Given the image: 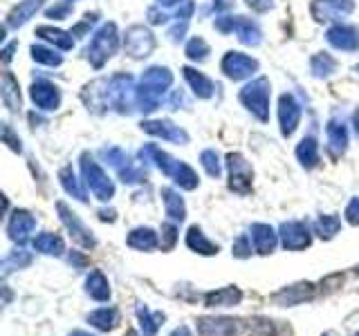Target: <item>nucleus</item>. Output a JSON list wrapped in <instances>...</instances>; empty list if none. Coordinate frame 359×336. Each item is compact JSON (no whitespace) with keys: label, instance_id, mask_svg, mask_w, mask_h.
<instances>
[{"label":"nucleus","instance_id":"3c124183","mask_svg":"<svg viewBox=\"0 0 359 336\" xmlns=\"http://www.w3.org/2000/svg\"><path fill=\"white\" fill-rule=\"evenodd\" d=\"M99 218L104 220V222H106V220H108V222H115V211H106V209H101V211H99Z\"/></svg>","mask_w":359,"mask_h":336},{"label":"nucleus","instance_id":"9d476101","mask_svg":"<svg viewBox=\"0 0 359 336\" xmlns=\"http://www.w3.org/2000/svg\"><path fill=\"white\" fill-rule=\"evenodd\" d=\"M123 48L133 56V59H146L153 48H155V38L153 34L142 27V25H133L126 29V38H123Z\"/></svg>","mask_w":359,"mask_h":336},{"label":"nucleus","instance_id":"c03bdc74","mask_svg":"<svg viewBox=\"0 0 359 336\" xmlns=\"http://www.w3.org/2000/svg\"><path fill=\"white\" fill-rule=\"evenodd\" d=\"M72 11V5L70 3H59L48 9V18H54V20H61V18H67V14Z\"/></svg>","mask_w":359,"mask_h":336},{"label":"nucleus","instance_id":"de8ad7c7","mask_svg":"<svg viewBox=\"0 0 359 336\" xmlns=\"http://www.w3.org/2000/svg\"><path fill=\"white\" fill-rule=\"evenodd\" d=\"M149 20L153 25H160V22H166V14H160L157 9H149Z\"/></svg>","mask_w":359,"mask_h":336},{"label":"nucleus","instance_id":"5fc2aeb1","mask_svg":"<svg viewBox=\"0 0 359 336\" xmlns=\"http://www.w3.org/2000/svg\"><path fill=\"white\" fill-rule=\"evenodd\" d=\"M70 336H93V334H88V332H81V330H76V332H72Z\"/></svg>","mask_w":359,"mask_h":336},{"label":"nucleus","instance_id":"4d7b16f0","mask_svg":"<svg viewBox=\"0 0 359 336\" xmlns=\"http://www.w3.org/2000/svg\"><path fill=\"white\" fill-rule=\"evenodd\" d=\"M323 336H337V334H334V332H325Z\"/></svg>","mask_w":359,"mask_h":336},{"label":"nucleus","instance_id":"f3484780","mask_svg":"<svg viewBox=\"0 0 359 336\" xmlns=\"http://www.w3.org/2000/svg\"><path fill=\"white\" fill-rule=\"evenodd\" d=\"M198 332H200V336H236L238 334V321H233V318H200Z\"/></svg>","mask_w":359,"mask_h":336},{"label":"nucleus","instance_id":"7ed1b4c3","mask_svg":"<svg viewBox=\"0 0 359 336\" xmlns=\"http://www.w3.org/2000/svg\"><path fill=\"white\" fill-rule=\"evenodd\" d=\"M117 48H119V38H117L115 22H106V25H101L95 31L93 41L88 45V61L95 67H101L117 52Z\"/></svg>","mask_w":359,"mask_h":336},{"label":"nucleus","instance_id":"dca6fc26","mask_svg":"<svg viewBox=\"0 0 359 336\" xmlns=\"http://www.w3.org/2000/svg\"><path fill=\"white\" fill-rule=\"evenodd\" d=\"M325 38L332 45V48L341 50V52H357L359 50V29L351 25H334Z\"/></svg>","mask_w":359,"mask_h":336},{"label":"nucleus","instance_id":"c756f323","mask_svg":"<svg viewBox=\"0 0 359 336\" xmlns=\"http://www.w3.org/2000/svg\"><path fill=\"white\" fill-rule=\"evenodd\" d=\"M34 249L41 251V253H48V255H61L65 251V244L56 233H41L34 238Z\"/></svg>","mask_w":359,"mask_h":336},{"label":"nucleus","instance_id":"a18cd8bd","mask_svg":"<svg viewBox=\"0 0 359 336\" xmlns=\"http://www.w3.org/2000/svg\"><path fill=\"white\" fill-rule=\"evenodd\" d=\"M346 220L351 222L353 227H357V224H359V197L348 202V206H346Z\"/></svg>","mask_w":359,"mask_h":336},{"label":"nucleus","instance_id":"49530a36","mask_svg":"<svg viewBox=\"0 0 359 336\" xmlns=\"http://www.w3.org/2000/svg\"><path fill=\"white\" fill-rule=\"evenodd\" d=\"M3 139H5V144L9 146L11 150L20 153V139H18V137H14V132H11V128H9V126H3Z\"/></svg>","mask_w":359,"mask_h":336},{"label":"nucleus","instance_id":"f704fd0d","mask_svg":"<svg viewBox=\"0 0 359 336\" xmlns=\"http://www.w3.org/2000/svg\"><path fill=\"white\" fill-rule=\"evenodd\" d=\"M59 179H61V184H63V188H65V193H70L72 197H76V200H81V202H86L88 200V195H86V188L81 186V182L76 179V175H74V171L70 166H65L63 171L59 173Z\"/></svg>","mask_w":359,"mask_h":336},{"label":"nucleus","instance_id":"a19ab883","mask_svg":"<svg viewBox=\"0 0 359 336\" xmlns=\"http://www.w3.org/2000/svg\"><path fill=\"white\" fill-rule=\"evenodd\" d=\"M187 56H189L191 61H205L207 56H209V45L202 41L200 36L191 38L189 45H187Z\"/></svg>","mask_w":359,"mask_h":336},{"label":"nucleus","instance_id":"4468645a","mask_svg":"<svg viewBox=\"0 0 359 336\" xmlns=\"http://www.w3.org/2000/svg\"><path fill=\"white\" fill-rule=\"evenodd\" d=\"M278 121H280V132L290 137L297 130L301 121V106L292 94H283L278 99Z\"/></svg>","mask_w":359,"mask_h":336},{"label":"nucleus","instance_id":"f8f14e48","mask_svg":"<svg viewBox=\"0 0 359 336\" xmlns=\"http://www.w3.org/2000/svg\"><path fill=\"white\" fill-rule=\"evenodd\" d=\"M258 70V63L252 56L241 54V52H227L222 59V72L227 74L233 81H243V78H250Z\"/></svg>","mask_w":359,"mask_h":336},{"label":"nucleus","instance_id":"603ef678","mask_svg":"<svg viewBox=\"0 0 359 336\" xmlns=\"http://www.w3.org/2000/svg\"><path fill=\"white\" fill-rule=\"evenodd\" d=\"M14 48H16V43H11V45H7V48L3 50V61H5V63L11 61V52H14Z\"/></svg>","mask_w":359,"mask_h":336},{"label":"nucleus","instance_id":"bb28decb","mask_svg":"<svg viewBox=\"0 0 359 336\" xmlns=\"http://www.w3.org/2000/svg\"><path fill=\"white\" fill-rule=\"evenodd\" d=\"M162 200H164V206H166V216L173 222H182L187 218L184 200L180 197L173 188H162Z\"/></svg>","mask_w":359,"mask_h":336},{"label":"nucleus","instance_id":"2f4dec72","mask_svg":"<svg viewBox=\"0 0 359 336\" xmlns=\"http://www.w3.org/2000/svg\"><path fill=\"white\" fill-rule=\"evenodd\" d=\"M297 157L306 168H314L319 164V144L314 137H306L297 146Z\"/></svg>","mask_w":359,"mask_h":336},{"label":"nucleus","instance_id":"9b49d317","mask_svg":"<svg viewBox=\"0 0 359 336\" xmlns=\"http://www.w3.org/2000/svg\"><path fill=\"white\" fill-rule=\"evenodd\" d=\"M355 3L353 0H314L310 11L314 20L328 22V20H339L348 14H353Z\"/></svg>","mask_w":359,"mask_h":336},{"label":"nucleus","instance_id":"0eeeda50","mask_svg":"<svg viewBox=\"0 0 359 336\" xmlns=\"http://www.w3.org/2000/svg\"><path fill=\"white\" fill-rule=\"evenodd\" d=\"M216 29L222 31V34L236 31L245 45H258V43H261V29L256 27V22H252L250 18H245V16L216 18Z\"/></svg>","mask_w":359,"mask_h":336},{"label":"nucleus","instance_id":"864d4df0","mask_svg":"<svg viewBox=\"0 0 359 336\" xmlns=\"http://www.w3.org/2000/svg\"><path fill=\"white\" fill-rule=\"evenodd\" d=\"M160 5H173V3H180V0H157Z\"/></svg>","mask_w":359,"mask_h":336},{"label":"nucleus","instance_id":"f03ea898","mask_svg":"<svg viewBox=\"0 0 359 336\" xmlns=\"http://www.w3.org/2000/svg\"><path fill=\"white\" fill-rule=\"evenodd\" d=\"M142 157H151V162H155V166L160 168V171L168 177H173V182L180 186V188H184V190H194L198 186V175L196 171L191 166H187L184 162H177L173 160L171 155L160 150L157 146H146V148H142L140 153Z\"/></svg>","mask_w":359,"mask_h":336},{"label":"nucleus","instance_id":"37998d69","mask_svg":"<svg viewBox=\"0 0 359 336\" xmlns=\"http://www.w3.org/2000/svg\"><path fill=\"white\" fill-rule=\"evenodd\" d=\"M233 255H238V258L252 255V244H250V238H247V235H241V238L233 242Z\"/></svg>","mask_w":359,"mask_h":336},{"label":"nucleus","instance_id":"7c9ffc66","mask_svg":"<svg viewBox=\"0 0 359 336\" xmlns=\"http://www.w3.org/2000/svg\"><path fill=\"white\" fill-rule=\"evenodd\" d=\"M325 130H328V144H330V148H332L337 155H339V153H346V148H348V130H346V126H344V121L332 119Z\"/></svg>","mask_w":359,"mask_h":336},{"label":"nucleus","instance_id":"a878e982","mask_svg":"<svg viewBox=\"0 0 359 336\" xmlns=\"http://www.w3.org/2000/svg\"><path fill=\"white\" fill-rule=\"evenodd\" d=\"M86 291L90 298H95L99 302H106L110 298V285L101 272H90V276L86 280Z\"/></svg>","mask_w":359,"mask_h":336},{"label":"nucleus","instance_id":"6e6552de","mask_svg":"<svg viewBox=\"0 0 359 336\" xmlns=\"http://www.w3.org/2000/svg\"><path fill=\"white\" fill-rule=\"evenodd\" d=\"M56 209H59L61 222L65 224V229L70 231L72 240H74L79 246H83V249H95V244H97L95 235H93V231H90L81 220H79L76 213L67 209L65 202H59V204H56Z\"/></svg>","mask_w":359,"mask_h":336},{"label":"nucleus","instance_id":"58836bf2","mask_svg":"<svg viewBox=\"0 0 359 336\" xmlns=\"http://www.w3.org/2000/svg\"><path fill=\"white\" fill-rule=\"evenodd\" d=\"M200 162H202V168L207 171V175H211V177H220L222 166H220V157H218L216 150H202Z\"/></svg>","mask_w":359,"mask_h":336},{"label":"nucleus","instance_id":"6ab92c4d","mask_svg":"<svg viewBox=\"0 0 359 336\" xmlns=\"http://www.w3.org/2000/svg\"><path fill=\"white\" fill-rule=\"evenodd\" d=\"M252 240H254V249L258 253H272L276 249V242H278V233L269 227V224H254L252 227Z\"/></svg>","mask_w":359,"mask_h":336},{"label":"nucleus","instance_id":"1a4fd4ad","mask_svg":"<svg viewBox=\"0 0 359 336\" xmlns=\"http://www.w3.org/2000/svg\"><path fill=\"white\" fill-rule=\"evenodd\" d=\"M280 244L285 246L287 251H301V249H308L310 242H312V233L308 229L306 222L301 220H290L280 224Z\"/></svg>","mask_w":359,"mask_h":336},{"label":"nucleus","instance_id":"c85d7f7f","mask_svg":"<svg viewBox=\"0 0 359 336\" xmlns=\"http://www.w3.org/2000/svg\"><path fill=\"white\" fill-rule=\"evenodd\" d=\"M182 72H184V78L189 81L191 90H194L200 99H209L213 94V83L205 74H200L198 70H194V67H184Z\"/></svg>","mask_w":359,"mask_h":336},{"label":"nucleus","instance_id":"423d86ee","mask_svg":"<svg viewBox=\"0 0 359 336\" xmlns=\"http://www.w3.org/2000/svg\"><path fill=\"white\" fill-rule=\"evenodd\" d=\"M227 168H229V188L236 190V193H250L252 190V179H254V171L250 162L245 160L241 153H229L227 155Z\"/></svg>","mask_w":359,"mask_h":336},{"label":"nucleus","instance_id":"09e8293b","mask_svg":"<svg viewBox=\"0 0 359 336\" xmlns=\"http://www.w3.org/2000/svg\"><path fill=\"white\" fill-rule=\"evenodd\" d=\"M177 106H189V101L184 99L182 92H173V97H171V108L175 110Z\"/></svg>","mask_w":359,"mask_h":336},{"label":"nucleus","instance_id":"13d9d810","mask_svg":"<svg viewBox=\"0 0 359 336\" xmlns=\"http://www.w3.org/2000/svg\"><path fill=\"white\" fill-rule=\"evenodd\" d=\"M126 336H137V332H128Z\"/></svg>","mask_w":359,"mask_h":336},{"label":"nucleus","instance_id":"bf43d9fd","mask_svg":"<svg viewBox=\"0 0 359 336\" xmlns=\"http://www.w3.org/2000/svg\"><path fill=\"white\" fill-rule=\"evenodd\" d=\"M355 336H359V332H357V334H355Z\"/></svg>","mask_w":359,"mask_h":336},{"label":"nucleus","instance_id":"4c0bfd02","mask_svg":"<svg viewBox=\"0 0 359 336\" xmlns=\"http://www.w3.org/2000/svg\"><path fill=\"white\" fill-rule=\"evenodd\" d=\"M32 59L36 63H43V65H50V67H59L63 63L61 54H56L48 48H41V45H34L32 48Z\"/></svg>","mask_w":359,"mask_h":336},{"label":"nucleus","instance_id":"f257e3e1","mask_svg":"<svg viewBox=\"0 0 359 336\" xmlns=\"http://www.w3.org/2000/svg\"><path fill=\"white\" fill-rule=\"evenodd\" d=\"M173 83V74L166 67H149L142 74L140 85L135 88V106L142 112H153L157 110L162 101V94L166 92Z\"/></svg>","mask_w":359,"mask_h":336},{"label":"nucleus","instance_id":"2eb2a0df","mask_svg":"<svg viewBox=\"0 0 359 336\" xmlns=\"http://www.w3.org/2000/svg\"><path fill=\"white\" fill-rule=\"evenodd\" d=\"M32 101L36 104L41 110H56L61 106V92L59 88L50 81H36L29 90Z\"/></svg>","mask_w":359,"mask_h":336},{"label":"nucleus","instance_id":"8fccbe9b","mask_svg":"<svg viewBox=\"0 0 359 336\" xmlns=\"http://www.w3.org/2000/svg\"><path fill=\"white\" fill-rule=\"evenodd\" d=\"M171 336H194V334H191V330L187 328V325H180V328H175L171 332Z\"/></svg>","mask_w":359,"mask_h":336},{"label":"nucleus","instance_id":"39448f33","mask_svg":"<svg viewBox=\"0 0 359 336\" xmlns=\"http://www.w3.org/2000/svg\"><path fill=\"white\" fill-rule=\"evenodd\" d=\"M241 101L250 108V112L261 119H269V81L267 78H256L241 90Z\"/></svg>","mask_w":359,"mask_h":336},{"label":"nucleus","instance_id":"aec40b11","mask_svg":"<svg viewBox=\"0 0 359 336\" xmlns=\"http://www.w3.org/2000/svg\"><path fill=\"white\" fill-rule=\"evenodd\" d=\"M312 296H314L312 285H294V287L280 289L274 296V302L280 307H294V305H301L303 300H310Z\"/></svg>","mask_w":359,"mask_h":336},{"label":"nucleus","instance_id":"72a5a7b5","mask_svg":"<svg viewBox=\"0 0 359 336\" xmlns=\"http://www.w3.org/2000/svg\"><path fill=\"white\" fill-rule=\"evenodd\" d=\"M3 101H5V106L11 110V112H16L20 108V92H18V81L14 76H11L9 72L3 74Z\"/></svg>","mask_w":359,"mask_h":336},{"label":"nucleus","instance_id":"a211bd4d","mask_svg":"<svg viewBox=\"0 0 359 336\" xmlns=\"http://www.w3.org/2000/svg\"><path fill=\"white\" fill-rule=\"evenodd\" d=\"M142 128L149 134H155V137H162L175 144H189V134L180 126H173L168 121H144Z\"/></svg>","mask_w":359,"mask_h":336},{"label":"nucleus","instance_id":"20e7f679","mask_svg":"<svg viewBox=\"0 0 359 336\" xmlns=\"http://www.w3.org/2000/svg\"><path fill=\"white\" fill-rule=\"evenodd\" d=\"M81 173H83L86 184L90 186V190H93L97 200L108 202L115 195V184L110 182V177L106 175L104 168H101L88 153L81 155Z\"/></svg>","mask_w":359,"mask_h":336},{"label":"nucleus","instance_id":"473e14b6","mask_svg":"<svg viewBox=\"0 0 359 336\" xmlns=\"http://www.w3.org/2000/svg\"><path fill=\"white\" fill-rule=\"evenodd\" d=\"M36 34H39L43 41H48V43L56 45V48H61V50H72L74 48L72 34H65L63 29H54V27L43 25V27L36 29Z\"/></svg>","mask_w":359,"mask_h":336},{"label":"nucleus","instance_id":"5701e85b","mask_svg":"<svg viewBox=\"0 0 359 336\" xmlns=\"http://www.w3.org/2000/svg\"><path fill=\"white\" fill-rule=\"evenodd\" d=\"M126 244L130 246V249H137V251H153L157 246V235L149 227H140V229H133L128 233Z\"/></svg>","mask_w":359,"mask_h":336},{"label":"nucleus","instance_id":"052dcab7","mask_svg":"<svg viewBox=\"0 0 359 336\" xmlns=\"http://www.w3.org/2000/svg\"><path fill=\"white\" fill-rule=\"evenodd\" d=\"M357 70H359V67H357Z\"/></svg>","mask_w":359,"mask_h":336},{"label":"nucleus","instance_id":"6e6d98bb","mask_svg":"<svg viewBox=\"0 0 359 336\" xmlns=\"http://www.w3.org/2000/svg\"><path fill=\"white\" fill-rule=\"evenodd\" d=\"M355 130H357V134H359V112L355 115Z\"/></svg>","mask_w":359,"mask_h":336},{"label":"nucleus","instance_id":"412c9836","mask_svg":"<svg viewBox=\"0 0 359 336\" xmlns=\"http://www.w3.org/2000/svg\"><path fill=\"white\" fill-rule=\"evenodd\" d=\"M243 300V291L238 287H222L218 291H209L205 296L207 307H233Z\"/></svg>","mask_w":359,"mask_h":336},{"label":"nucleus","instance_id":"393cba45","mask_svg":"<svg viewBox=\"0 0 359 336\" xmlns=\"http://www.w3.org/2000/svg\"><path fill=\"white\" fill-rule=\"evenodd\" d=\"M88 323L93 325V328L101 330V332H110L117 328L119 323V312L115 307H101L97 312H93L88 316Z\"/></svg>","mask_w":359,"mask_h":336},{"label":"nucleus","instance_id":"4be33fe9","mask_svg":"<svg viewBox=\"0 0 359 336\" xmlns=\"http://www.w3.org/2000/svg\"><path fill=\"white\" fill-rule=\"evenodd\" d=\"M43 5V0H22V3L18 7H14L9 11V16H7V29H16L20 25H25V22L36 14V11L41 9Z\"/></svg>","mask_w":359,"mask_h":336},{"label":"nucleus","instance_id":"cd10ccee","mask_svg":"<svg viewBox=\"0 0 359 336\" xmlns=\"http://www.w3.org/2000/svg\"><path fill=\"white\" fill-rule=\"evenodd\" d=\"M137 318H140L144 336H157V330H160V325L164 321V314L162 312H151L149 307L140 302V305H137Z\"/></svg>","mask_w":359,"mask_h":336},{"label":"nucleus","instance_id":"ddd939ff","mask_svg":"<svg viewBox=\"0 0 359 336\" xmlns=\"http://www.w3.org/2000/svg\"><path fill=\"white\" fill-rule=\"evenodd\" d=\"M34 229H36V218H34L29 211L16 209L14 213H11V218L7 222V233L14 242H18V244L27 242L29 233Z\"/></svg>","mask_w":359,"mask_h":336},{"label":"nucleus","instance_id":"e433bc0d","mask_svg":"<svg viewBox=\"0 0 359 336\" xmlns=\"http://www.w3.org/2000/svg\"><path fill=\"white\" fill-rule=\"evenodd\" d=\"M312 72H314V76H330L332 72H334V67H337V63H334V59L330 54H314L312 56Z\"/></svg>","mask_w":359,"mask_h":336},{"label":"nucleus","instance_id":"79ce46f5","mask_svg":"<svg viewBox=\"0 0 359 336\" xmlns=\"http://www.w3.org/2000/svg\"><path fill=\"white\" fill-rule=\"evenodd\" d=\"M162 249H173L177 242V229L175 224H162Z\"/></svg>","mask_w":359,"mask_h":336},{"label":"nucleus","instance_id":"c9c22d12","mask_svg":"<svg viewBox=\"0 0 359 336\" xmlns=\"http://www.w3.org/2000/svg\"><path fill=\"white\" fill-rule=\"evenodd\" d=\"M341 229V220L337 216H321L317 222H314V233L319 235L321 240H330L334 238Z\"/></svg>","mask_w":359,"mask_h":336},{"label":"nucleus","instance_id":"ea45409f","mask_svg":"<svg viewBox=\"0 0 359 336\" xmlns=\"http://www.w3.org/2000/svg\"><path fill=\"white\" fill-rule=\"evenodd\" d=\"M32 262V255L25 253V251H14L9 253L5 260H3V274L7 276L11 269H20V267H27Z\"/></svg>","mask_w":359,"mask_h":336},{"label":"nucleus","instance_id":"b1692460","mask_svg":"<svg viewBox=\"0 0 359 336\" xmlns=\"http://www.w3.org/2000/svg\"><path fill=\"white\" fill-rule=\"evenodd\" d=\"M187 246L191 251L202 253V255H213L218 253V244H213L205 233H202L200 227H191L187 233Z\"/></svg>","mask_w":359,"mask_h":336}]
</instances>
